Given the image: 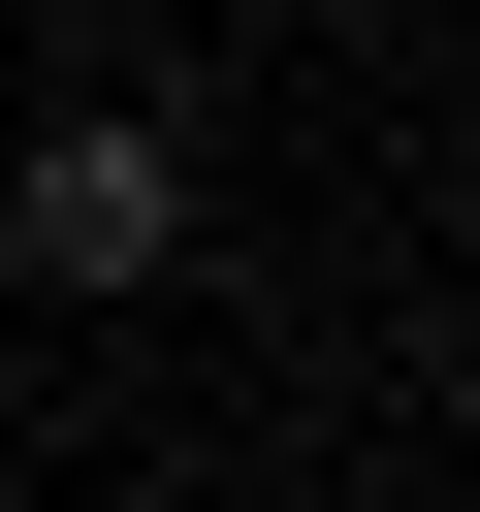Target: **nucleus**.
<instances>
[{
  "label": "nucleus",
  "instance_id": "f03ea898",
  "mask_svg": "<svg viewBox=\"0 0 480 512\" xmlns=\"http://www.w3.org/2000/svg\"><path fill=\"white\" fill-rule=\"evenodd\" d=\"M0 512H32V480H0Z\"/></svg>",
  "mask_w": 480,
  "mask_h": 512
},
{
  "label": "nucleus",
  "instance_id": "f257e3e1",
  "mask_svg": "<svg viewBox=\"0 0 480 512\" xmlns=\"http://www.w3.org/2000/svg\"><path fill=\"white\" fill-rule=\"evenodd\" d=\"M192 256V160L128 128V96H64L32 160H0V288H160Z\"/></svg>",
  "mask_w": 480,
  "mask_h": 512
}]
</instances>
